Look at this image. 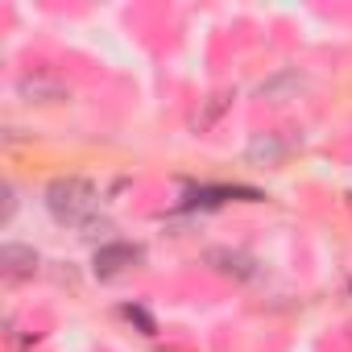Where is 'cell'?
I'll return each instance as SVG.
<instances>
[{
  "label": "cell",
  "instance_id": "1",
  "mask_svg": "<svg viewBox=\"0 0 352 352\" xmlns=\"http://www.w3.org/2000/svg\"><path fill=\"white\" fill-rule=\"evenodd\" d=\"M46 208H50V216L58 224H75L79 228V224H87L96 216L100 199H96V187L91 183H83V179H58L46 191Z\"/></svg>",
  "mask_w": 352,
  "mask_h": 352
},
{
  "label": "cell",
  "instance_id": "2",
  "mask_svg": "<svg viewBox=\"0 0 352 352\" xmlns=\"http://www.w3.org/2000/svg\"><path fill=\"white\" fill-rule=\"evenodd\" d=\"M141 257H145V253H141L137 245H104V249L96 253V278H116V274L141 265Z\"/></svg>",
  "mask_w": 352,
  "mask_h": 352
},
{
  "label": "cell",
  "instance_id": "3",
  "mask_svg": "<svg viewBox=\"0 0 352 352\" xmlns=\"http://www.w3.org/2000/svg\"><path fill=\"white\" fill-rule=\"evenodd\" d=\"M0 265H5L9 282H21V278H30L38 270V253L25 249V245H5V249H0Z\"/></svg>",
  "mask_w": 352,
  "mask_h": 352
}]
</instances>
